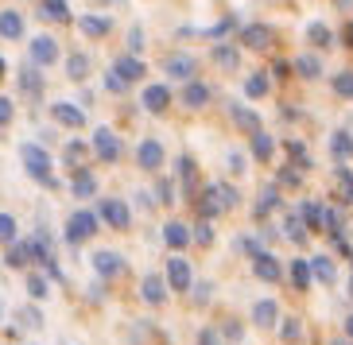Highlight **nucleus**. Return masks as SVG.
<instances>
[{"mask_svg":"<svg viewBox=\"0 0 353 345\" xmlns=\"http://www.w3.org/2000/svg\"><path fill=\"white\" fill-rule=\"evenodd\" d=\"M128 47H132V51H140V47H144V32H140V28H132V32H128Z\"/></svg>","mask_w":353,"mask_h":345,"instance_id":"603ef678","label":"nucleus"},{"mask_svg":"<svg viewBox=\"0 0 353 345\" xmlns=\"http://www.w3.org/2000/svg\"><path fill=\"white\" fill-rule=\"evenodd\" d=\"M334 182H338V198L345 202V206H350L353 202V171H338V175H334Z\"/></svg>","mask_w":353,"mask_h":345,"instance_id":"7c9ffc66","label":"nucleus"},{"mask_svg":"<svg viewBox=\"0 0 353 345\" xmlns=\"http://www.w3.org/2000/svg\"><path fill=\"white\" fill-rule=\"evenodd\" d=\"M198 345H221L218 342V330H198Z\"/></svg>","mask_w":353,"mask_h":345,"instance_id":"3c124183","label":"nucleus"},{"mask_svg":"<svg viewBox=\"0 0 353 345\" xmlns=\"http://www.w3.org/2000/svg\"><path fill=\"white\" fill-rule=\"evenodd\" d=\"M47 291H51V287H47V280H39V275H32V280H28V295H32V299H47Z\"/></svg>","mask_w":353,"mask_h":345,"instance_id":"c03bdc74","label":"nucleus"},{"mask_svg":"<svg viewBox=\"0 0 353 345\" xmlns=\"http://www.w3.org/2000/svg\"><path fill=\"white\" fill-rule=\"evenodd\" d=\"M252 268H256V280H264V283H280L283 280V268H280V260H276L272 252H260L256 260H252Z\"/></svg>","mask_w":353,"mask_h":345,"instance_id":"9b49d317","label":"nucleus"},{"mask_svg":"<svg viewBox=\"0 0 353 345\" xmlns=\"http://www.w3.org/2000/svg\"><path fill=\"white\" fill-rule=\"evenodd\" d=\"M252 322H256L260 330H268V326L276 322V303H272V299H260V303L252 306Z\"/></svg>","mask_w":353,"mask_h":345,"instance_id":"a878e982","label":"nucleus"},{"mask_svg":"<svg viewBox=\"0 0 353 345\" xmlns=\"http://www.w3.org/2000/svg\"><path fill=\"white\" fill-rule=\"evenodd\" d=\"M334 94H338V97H345V101L353 97V70H342L338 78H334Z\"/></svg>","mask_w":353,"mask_h":345,"instance_id":"4c0bfd02","label":"nucleus"},{"mask_svg":"<svg viewBox=\"0 0 353 345\" xmlns=\"http://www.w3.org/2000/svg\"><path fill=\"white\" fill-rule=\"evenodd\" d=\"M214 63L225 66V70H233V66H237V47H225V43H221L218 51H214Z\"/></svg>","mask_w":353,"mask_h":345,"instance_id":"58836bf2","label":"nucleus"},{"mask_svg":"<svg viewBox=\"0 0 353 345\" xmlns=\"http://www.w3.org/2000/svg\"><path fill=\"white\" fill-rule=\"evenodd\" d=\"M276 206H280V190L268 187L264 190V198L256 202V218H268V209H276Z\"/></svg>","mask_w":353,"mask_h":345,"instance_id":"c9c22d12","label":"nucleus"},{"mask_svg":"<svg viewBox=\"0 0 353 345\" xmlns=\"http://www.w3.org/2000/svg\"><path fill=\"white\" fill-rule=\"evenodd\" d=\"M125 78H121V74H117V70H109V74H105V90H109V94H125Z\"/></svg>","mask_w":353,"mask_h":345,"instance_id":"a18cd8bd","label":"nucleus"},{"mask_svg":"<svg viewBox=\"0 0 353 345\" xmlns=\"http://www.w3.org/2000/svg\"><path fill=\"white\" fill-rule=\"evenodd\" d=\"M163 241H167V249H187V244H190V229L183 225V221H167V225H163Z\"/></svg>","mask_w":353,"mask_h":345,"instance_id":"f3484780","label":"nucleus"},{"mask_svg":"<svg viewBox=\"0 0 353 345\" xmlns=\"http://www.w3.org/2000/svg\"><path fill=\"white\" fill-rule=\"evenodd\" d=\"M311 264H303V260H295L291 264V283H295V287H311Z\"/></svg>","mask_w":353,"mask_h":345,"instance_id":"72a5a7b5","label":"nucleus"},{"mask_svg":"<svg viewBox=\"0 0 353 345\" xmlns=\"http://www.w3.org/2000/svg\"><path fill=\"white\" fill-rule=\"evenodd\" d=\"M225 337H241V326L237 322H225Z\"/></svg>","mask_w":353,"mask_h":345,"instance_id":"5fc2aeb1","label":"nucleus"},{"mask_svg":"<svg viewBox=\"0 0 353 345\" xmlns=\"http://www.w3.org/2000/svg\"><path fill=\"white\" fill-rule=\"evenodd\" d=\"M39 12H43V16H51V20H59V23L70 20V8H66V0H43Z\"/></svg>","mask_w":353,"mask_h":345,"instance_id":"c85d7f7f","label":"nucleus"},{"mask_svg":"<svg viewBox=\"0 0 353 345\" xmlns=\"http://www.w3.org/2000/svg\"><path fill=\"white\" fill-rule=\"evenodd\" d=\"M295 70L314 82V78L322 74V59H319V54H299V59H295Z\"/></svg>","mask_w":353,"mask_h":345,"instance_id":"bb28decb","label":"nucleus"},{"mask_svg":"<svg viewBox=\"0 0 353 345\" xmlns=\"http://www.w3.org/2000/svg\"><path fill=\"white\" fill-rule=\"evenodd\" d=\"M51 116L59 121V125H66V128L85 125V113L78 109V105H70V101H54V105H51Z\"/></svg>","mask_w":353,"mask_h":345,"instance_id":"f8f14e48","label":"nucleus"},{"mask_svg":"<svg viewBox=\"0 0 353 345\" xmlns=\"http://www.w3.org/2000/svg\"><path fill=\"white\" fill-rule=\"evenodd\" d=\"M311 275H314V280H322V283H330V280H334V260H326V256H314V260H311Z\"/></svg>","mask_w":353,"mask_h":345,"instance_id":"2f4dec72","label":"nucleus"},{"mask_svg":"<svg viewBox=\"0 0 353 345\" xmlns=\"http://www.w3.org/2000/svg\"><path fill=\"white\" fill-rule=\"evenodd\" d=\"M330 151H334V159H350L353 156V136L345 132V128H338L330 136Z\"/></svg>","mask_w":353,"mask_h":345,"instance_id":"b1692460","label":"nucleus"},{"mask_svg":"<svg viewBox=\"0 0 353 345\" xmlns=\"http://www.w3.org/2000/svg\"><path fill=\"white\" fill-rule=\"evenodd\" d=\"M59 59V43L51 35H35L32 39V66H51Z\"/></svg>","mask_w":353,"mask_h":345,"instance_id":"0eeeda50","label":"nucleus"},{"mask_svg":"<svg viewBox=\"0 0 353 345\" xmlns=\"http://www.w3.org/2000/svg\"><path fill=\"white\" fill-rule=\"evenodd\" d=\"M12 241H16V218L0 213V244H12Z\"/></svg>","mask_w":353,"mask_h":345,"instance_id":"a19ab883","label":"nucleus"},{"mask_svg":"<svg viewBox=\"0 0 353 345\" xmlns=\"http://www.w3.org/2000/svg\"><path fill=\"white\" fill-rule=\"evenodd\" d=\"M0 78H4V59H0Z\"/></svg>","mask_w":353,"mask_h":345,"instance_id":"bf43d9fd","label":"nucleus"},{"mask_svg":"<svg viewBox=\"0 0 353 345\" xmlns=\"http://www.w3.org/2000/svg\"><path fill=\"white\" fill-rule=\"evenodd\" d=\"M299 334H303V326L295 322V318H288V322H283V342H299Z\"/></svg>","mask_w":353,"mask_h":345,"instance_id":"49530a36","label":"nucleus"},{"mask_svg":"<svg viewBox=\"0 0 353 345\" xmlns=\"http://www.w3.org/2000/svg\"><path fill=\"white\" fill-rule=\"evenodd\" d=\"M97 233V213L94 209H74L70 221H66V241L70 244H82Z\"/></svg>","mask_w":353,"mask_h":345,"instance_id":"7ed1b4c3","label":"nucleus"},{"mask_svg":"<svg viewBox=\"0 0 353 345\" xmlns=\"http://www.w3.org/2000/svg\"><path fill=\"white\" fill-rule=\"evenodd\" d=\"M229 113L237 116V128H245V132H252V136L260 132V116H256V113H249L245 105H229Z\"/></svg>","mask_w":353,"mask_h":345,"instance_id":"393cba45","label":"nucleus"},{"mask_svg":"<svg viewBox=\"0 0 353 345\" xmlns=\"http://www.w3.org/2000/svg\"><path fill=\"white\" fill-rule=\"evenodd\" d=\"M94 156L105 159V163H117V159H121V140H117V132L97 128L94 132Z\"/></svg>","mask_w":353,"mask_h":345,"instance_id":"20e7f679","label":"nucleus"},{"mask_svg":"<svg viewBox=\"0 0 353 345\" xmlns=\"http://www.w3.org/2000/svg\"><path fill=\"white\" fill-rule=\"evenodd\" d=\"M94 268H97L101 275H125V272H128L125 256H117V252H97V256H94Z\"/></svg>","mask_w":353,"mask_h":345,"instance_id":"dca6fc26","label":"nucleus"},{"mask_svg":"<svg viewBox=\"0 0 353 345\" xmlns=\"http://www.w3.org/2000/svg\"><path fill=\"white\" fill-rule=\"evenodd\" d=\"M268 74H249V82H245V97H252V101H256V97H264V94H268Z\"/></svg>","mask_w":353,"mask_h":345,"instance_id":"cd10ccee","label":"nucleus"},{"mask_svg":"<svg viewBox=\"0 0 353 345\" xmlns=\"http://www.w3.org/2000/svg\"><path fill=\"white\" fill-rule=\"evenodd\" d=\"M78 28H82L90 39H105V35H109V28H113V20H109V16H82V20H78Z\"/></svg>","mask_w":353,"mask_h":345,"instance_id":"a211bd4d","label":"nucleus"},{"mask_svg":"<svg viewBox=\"0 0 353 345\" xmlns=\"http://www.w3.org/2000/svg\"><path fill=\"white\" fill-rule=\"evenodd\" d=\"M136 163L144 171H159L163 167V144L159 140H144V144L136 147Z\"/></svg>","mask_w":353,"mask_h":345,"instance_id":"1a4fd4ad","label":"nucleus"},{"mask_svg":"<svg viewBox=\"0 0 353 345\" xmlns=\"http://www.w3.org/2000/svg\"><path fill=\"white\" fill-rule=\"evenodd\" d=\"M233 28H237L233 20H221V23H214V28H210V35H214V39H221V35H229Z\"/></svg>","mask_w":353,"mask_h":345,"instance_id":"8fccbe9b","label":"nucleus"},{"mask_svg":"<svg viewBox=\"0 0 353 345\" xmlns=\"http://www.w3.org/2000/svg\"><path fill=\"white\" fill-rule=\"evenodd\" d=\"M23 35V16L20 12H0V39H20Z\"/></svg>","mask_w":353,"mask_h":345,"instance_id":"6ab92c4d","label":"nucleus"},{"mask_svg":"<svg viewBox=\"0 0 353 345\" xmlns=\"http://www.w3.org/2000/svg\"><path fill=\"white\" fill-rule=\"evenodd\" d=\"M70 190H74V198H94L97 194V178L90 175V171H74Z\"/></svg>","mask_w":353,"mask_h":345,"instance_id":"412c9836","label":"nucleus"},{"mask_svg":"<svg viewBox=\"0 0 353 345\" xmlns=\"http://www.w3.org/2000/svg\"><path fill=\"white\" fill-rule=\"evenodd\" d=\"M167 105H171V90L167 85H144V109L148 113H167Z\"/></svg>","mask_w":353,"mask_h":345,"instance_id":"4468645a","label":"nucleus"},{"mask_svg":"<svg viewBox=\"0 0 353 345\" xmlns=\"http://www.w3.org/2000/svg\"><path fill=\"white\" fill-rule=\"evenodd\" d=\"M288 151H291V159H295V171H307V167H311L307 144H299V140H291V144H288Z\"/></svg>","mask_w":353,"mask_h":345,"instance_id":"f704fd0d","label":"nucleus"},{"mask_svg":"<svg viewBox=\"0 0 353 345\" xmlns=\"http://www.w3.org/2000/svg\"><path fill=\"white\" fill-rule=\"evenodd\" d=\"M85 151H90V147L78 144V140H74V144H66V163H70V167H78V163L85 159Z\"/></svg>","mask_w":353,"mask_h":345,"instance_id":"37998d69","label":"nucleus"},{"mask_svg":"<svg viewBox=\"0 0 353 345\" xmlns=\"http://www.w3.org/2000/svg\"><path fill=\"white\" fill-rule=\"evenodd\" d=\"M350 291H353V287H350Z\"/></svg>","mask_w":353,"mask_h":345,"instance_id":"680f3d73","label":"nucleus"},{"mask_svg":"<svg viewBox=\"0 0 353 345\" xmlns=\"http://www.w3.org/2000/svg\"><path fill=\"white\" fill-rule=\"evenodd\" d=\"M272 147H276V144H272L268 132H256V136H252V156H256L260 163H268V159H272Z\"/></svg>","mask_w":353,"mask_h":345,"instance_id":"c756f323","label":"nucleus"},{"mask_svg":"<svg viewBox=\"0 0 353 345\" xmlns=\"http://www.w3.org/2000/svg\"><path fill=\"white\" fill-rule=\"evenodd\" d=\"M330 345H353V342H350V337H338V342H330Z\"/></svg>","mask_w":353,"mask_h":345,"instance_id":"13d9d810","label":"nucleus"},{"mask_svg":"<svg viewBox=\"0 0 353 345\" xmlns=\"http://www.w3.org/2000/svg\"><path fill=\"white\" fill-rule=\"evenodd\" d=\"M345 337H350V342H353V314H350V318H345Z\"/></svg>","mask_w":353,"mask_h":345,"instance_id":"4d7b16f0","label":"nucleus"},{"mask_svg":"<svg viewBox=\"0 0 353 345\" xmlns=\"http://www.w3.org/2000/svg\"><path fill=\"white\" fill-rule=\"evenodd\" d=\"M342 39H345V47H353V23H345V32H342Z\"/></svg>","mask_w":353,"mask_h":345,"instance_id":"6e6d98bb","label":"nucleus"},{"mask_svg":"<svg viewBox=\"0 0 353 345\" xmlns=\"http://www.w3.org/2000/svg\"><path fill=\"white\" fill-rule=\"evenodd\" d=\"M276 187H303V171H295V167H283L280 175H276Z\"/></svg>","mask_w":353,"mask_h":345,"instance_id":"79ce46f5","label":"nucleus"},{"mask_svg":"<svg viewBox=\"0 0 353 345\" xmlns=\"http://www.w3.org/2000/svg\"><path fill=\"white\" fill-rule=\"evenodd\" d=\"M307 39H311L314 47H330L334 35H330V28H326V23H311V28H307Z\"/></svg>","mask_w":353,"mask_h":345,"instance_id":"473e14b6","label":"nucleus"},{"mask_svg":"<svg viewBox=\"0 0 353 345\" xmlns=\"http://www.w3.org/2000/svg\"><path fill=\"white\" fill-rule=\"evenodd\" d=\"M288 237H291L295 244H303V241H307V225H303V218H299V213H288Z\"/></svg>","mask_w":353,"mask_h":345,"instance_id":"e433bc0d","label":"nucleus"},{"mask_svg":"<svg viewBox=\"0 0 353 345\" xmlns=\"http://www.w3.org/2000/svg\"><path fill=\"white\" fill-rule=\"evenodd\" d=\"M163 70H167V78H179V82H190L194 78V70H198V59L194 54H171V59H163Z\"/></svg>","mask_w":353,"mask_h":345,"instance_id":"39448f33","label":"nucleus"},{"mask_svg":"<svg viewBox=\"0 0 353 345\" xmlns=\"http://www.w3.org/2000/svg\"><path fill=\"white\" fill-rule=\"evenodd\" d=\"M140 295H144L148 306H163L167 303V275H144Z\"/></svg>","mask_w":353,"mask_h":345,"instance_id":"6e6552de","label":"nucleus"},{"mask_svg":"<svg viewBox=\"0 0 353 345\" xmlns=\"http://www.w3.org/2000/svg\"><path fill=\"white\" fill-rule=\"evenodd\" d=\"M179 178H183L187 187H194V178H198V167H194V159H190V156H179Z\"/></svg>","mask_w":353,"mask_h":345,"instance_id":"ea45409f","label":"nucleus"},{"mask_svg":"<svg viewBox=\"0 0 353 345\" xmlns=\"http://www.w3.org/2000/svg\"><path fill=\"white\" fill-rule=\"evenodd\" d=\"M159 198H163V202L175 198V194H171V182H159Z\"/></svg>","mask_w":353,"mask_h":345,"instance_id":"864d4df0","label":"nucleus"},{"mask_svg":"<svg viewBox=\"0 0 353 345\" xmlns=\"http://www.w3.org/2000/svg\"><path fill=\"white\" fill-rule=\"evenodd\" d=\"M20 85H23V94L32 97V101H39L43 97V90H47V85H43V74H39V66H20Z\"/></svg>","mask_w":353,"mask_h":345,"instance_id":"ddd939ff","label":"nucleus"},{"mask_svg":"<svg viewBox=\"0 0 353 345\" xmlns=\"http://www.w3.org/2000/svg\"><path fill=\"white\" fill-rule=\"evenodd\" d=\"M97 213H101V218L109 221L113 229H128V225H132V218H128V206H125L121 198H105Z\"/></svg>","mask_w":353,"mask_h":345,"instance_id":"423d86ee","label":"nucleus"},{"mask_svg":"<svg viewBox=\"0 0 353 345\" xmlns=\"http://www.w3.org/2000/svg\"><path fill=\"white\" fill-rule=\"evenodd\" d=\"M12 113H16V109H12V97H0V128L12 125Z\"/></svg>","mask_w":353,"mask_h":345,"instance_id":"de8ad7c7","label":"nucleus"},{"mask_svg":"<svg viewBox=\"0 0 353 345\" xmlns=\"http://www.w3.org/2000/svg\"><path fill=\"white\" fill-rule=\"evenodd\" d=\"M0 306H4V299H0Z\"/></svg>","mask_w":353,"mask_h":345,"instance_id":"052dcab7","label":"nucleus"},{"mask_svg":"<svg viewBox=\"0 0 353 345\" xmlns=\"http://www.w3.org/2000/svg\"><path fill=\"white\" fill-rule=\"evenodd\" d=\"M66 74H70V82H82V78H90V54L74 51L70 59H66Z\"/></svg>","mask_w":353,"mask_h":345,"instance_id":"4be33fe9","label":"nucleus"},{"mask_svg":"<svg viewBox=\"0 0 353 345\" xmlns=\"http://www.w3.org/2000/svg\"><path fill=\"white\" fill-rule=\"evenodd\" d=\"M194 241H198V244H210V241H214V229H210V221H202V225L194 229Z\"/></svg>","mask_w":353,"mask_h":345,"instance_id":"09e8293b","label":"nucleus"},{"mask_svg":"<svg viewBox=\"0 0 353 345\" xmlns=\"http://www.w3.org/2000/svg\"><path fill=\"white\" fill-rule=\"evenodd\" d=\"M20 156H23V167H28V175H32L35 182H47V187H51V182H54V178H51V156H47L39 144H23Z\"/></svg>","mask_w":353,"mask_h":345,"instance_id":"f03ea898","label":"nucleus"},{"mask_svg":"<svg viewBox=\"0 0 353 345\" xmlns=\"http://www.w3.org/2000/svg\"><path fill=\"white\" fill-rule=\"evenodd\" d=\"M167 283L175 287V291H190V264L187 260H167Z\"/></svg>","mask_w":353,"mask_h":345,"instance_id":"2eb2a0df","label":"nucleus"},{"mask_svg":"<svg viewBox=\"0 0 353 345\" xmlns=\"http://www.w3.org/2000/svg\"><path fill=\"white\" fill-rule=\"evenodd\" d=\"M113 70L121 74L125 82H140V78H144V63H140V59H132V54H121Z\"/></svg>","mask_w":353,"mask_h":345,"instance_id":"aec40b11","label":"nucleus"},{"mask_svg":"<svg viewBox=\"0 0 353 345\" xmlns=\"http://www.w3.org/2000/svg\"><path fill=\"white\" fill-rule=\"evenodd\" d=\"M233 206H237V190L225 187V182H206L202 194H198V213H202V221L221 218V213H229Z\"/></svg>","mask_w":353,"mask_h":345,"instance_id":"f257e3e1","label":"nucleus"},{"mask_svg":"<svg viewBox=\"0 0 353 345\" xmlns=\"http://www.w3.org/2000/svg\"><path fill=\"white\" fill-rule=\"evenodd\" d=\"M183 101H187L190 109H202V105L210 101V85H206V82H187V90H183Z\"/></svg>","mask_w":353,"mask_h":345,"instance_id":"5701e85b","label":"nucleus"},{"mask_svg":"<svg viewBox=\"0 0 353 345\" xmlns=\"http://www.w3.org/2000/svg\"><path fill=\"white\" fill-rule=\"evenodd\" d=\"M241 43H245L249 51H264V47H272L268 23H249V28H241Z\"/></svg>","mask_w":353,"mask_h":345,"instance_id":"9d476101","label":"nucleus"}]
</instances>
